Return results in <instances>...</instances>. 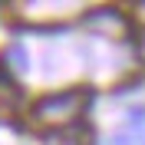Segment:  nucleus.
Returning a JSON list of instances; mask_svg holds the SVG:
<instances>
[{
  "label": "nucleus",
  "instance_id": "1",
  "mask_svg": "<svg viewBox=\"0 0 145 145\" xmlns=\"http://www.w3.org/2000/svg\"><path fill=\"white\" fill-rule=\"evenodd\" d=\"M89 102H92V89H86V86L50 92V96L33 102L30 122L36 129H56V132H63V129H72L82 119V112L89 109Z\"/></svg>",
  "mask_w": 145,
  "mask_h": 145
},
{
  "label": "nucleus",
  "instance_id": "2",
  "mask_svg": "<svg viewBox=\"0 0 145 145\" xmlns=\"http://www.w3.org/2000/svg\"><path fill=\"white\" fill-rule=\"evenodd\" d=\"M82 27L89 33L109 36V40H122V36H129V17L116 7H92L82 17Z\"/></svg>",
  "mask_w": 145,
  "mask_h": 145
},
{
  "label": "nucleus",
  "instance_id": "3",
  "mask_svg": "<svg viewBox=\"0 0 145 145\" xmlns=\"http://www.w3.org/2000/svg\"><path fill=\"white\" fill-rule=\"evenodd\" d=\"M20 109V89L10 79H0V119H10Z\"/></svg>",
  "mask_w": 145,
  "mask_h": 145
},
{
  "label": "nucleus",
  "instance_id": "4",
  "mask_svg": "<svg viewBox=\"0 0 145 145\" xmlns=\"http://www.w3.org/2000/svg\"><path fill=\"white\" fill-rule=\"evenodd\" d=\"M50 145H92V135L86 132V129H63V132H56L53 138H50Z\"/></svg>",
  "mask_w": 145,
  "mask_h": 145
},
{
  "label": "nucleus",
  "instance_id": "5",
  "mask_svg": "<svg viewBox=\"0 0 145 145\" xmlns=\"http://www.w3.org/2000/svg\"><path fill=\"white\" fill-rule=\"evenodd\" d=\"M0 63H7V69H13V72H23V69H27V53H23L20 46H10Z\"/></svg>",
  "mask_w": 145,
  "mask_h": 145
},
{
  "label": "nucleus",
  "instance_id": "6",
  "mask_svg": "<svg viewBox=\"0 0 145 145\" xmlns=\"http://www.w3.org/2000/svg\"><path fill=\"white\" fill-rule=\"evenodd\" d=\"M135 56H138V59L145 63V30L138 33V40H135Z\"/></svg>",
  "mask_w": 145,
  "mask_h": 145
}]
</instances>
